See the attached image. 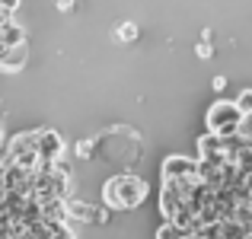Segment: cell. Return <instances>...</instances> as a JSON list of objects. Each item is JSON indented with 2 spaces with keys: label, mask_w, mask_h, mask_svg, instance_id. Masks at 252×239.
Wrapping results in <instances>:
<instances>
[{
  "label": "cell",
  "mask_w": 252,
  "mask_h": 239,
  "mask_svg": "<svg viewBox=\"0 0 252 239\" xmlns=\"http://www.w3.org/2000/svg\"><path fill=\"white\" fill-rule=\"evenodd\" d=\"M58 6H61V10H67V6H70V0H58Z\"/></svg>",
  "instance_id": "7"
},
{
  "label": "cell",
  "mask_w": 252,
  "mask_h": 239,
  "mask_svg": "<svg viewBox=\"0 0 252 239\" xmlns=\"http://www.w3.org/2000/svg\"><path fill=\"white\" fill-rule=\"evenodd\" d=\"M134 35H137V29H134L131 23H125L122 29H118V38H134Z\"/></svg>",
  "instance_id": "5"
},
{
  "label": "cell",
  "mask_w": 252,
  "mask_h": 239,
  "mask_svg": "<svg viewBox=\"0 0 252 239\" xmlns=\"http://www.w3.org/2000/svg\"><path fill=\"white\" fill-rule=\"evenodd\" d=\"M240 118H243V109L236 102H214V109H211L208 115V128L214 131V134H236V128H240Z\"/></svg>",
  "instance_id": "2"
},
{
  "label": "cell",
  "mask_w": 252,
  "mask_h": 239,
  "mask_svg": "<svg viewBox=\"0 0 252 239\" xmlns=\"http://www.w3.org/2000/svg\"><path fill=\"white\" fill-rule=\"evenodd\" d=\"M147 191V185L137 176H118L105 185V204L109 208H137Z\"/></svg>",
  "instance_id": "1"
},
{
  "label": "cell",
  "mask_w": 252,
  "mask_h": 239,
  "mask_svg": "<svg viewBox=\"0 0 252 239\" xmlns=\"http://www.w3.org/2000/svg\"><path fill=\"white\" fill-rule=\"evenodd\" d=\"M236 105H240L243 112H252V92H243V96L236 99Z\"/></svg>",
  "instance_id": "4"
},
{
  "label": "cell",
  "mask_w": 252,
  "mask_h": 239,
  "mask_svg": "<svg viewBox=\"0 0 252 239\" xmlns=\"http://www.w3.org/2000/svg\"><path fill=\"white\" fill-rule=\"evenodd\" d=\"M198 55H201V58H211V55H214V51H211V45L204 42V45H198Z\"/></svg>",
  "instance_id": "6"
},
{
  "label": "cell",
  "mask_w": 252,
  "mask_h": 239,
  "mask_svg": "<svg viewBox=\"0 0 252 239\" xmlns=\"http://www.w3.org/2000/svg\"><path fill=\"white\" fill-rule=\"evenodd\" d=\"M35 150H38V159H45V163H51V159L61 156V137L55 134V131H38L35 134Z\"/></svg>",
  "instance_id": "3"
}]
</instances>
